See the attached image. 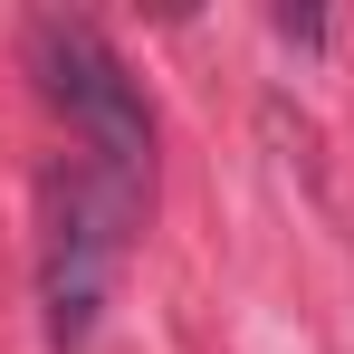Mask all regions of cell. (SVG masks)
<instances>
[{
  "label": "cell",
  "mask_w": 354,
  "mask_h": 354,
  "mask_svg": "<svg viewBox=\"0 0 354 354\" xmlns=\"http://www.w3.org/2000/svg\"><path fill=\"white\" fill-rule=\"evenodd\" d=\"M124 211L134 192L96 163H58L39 182V306H48V345H86L106 288L124 259Z\"/></svg>",
  "instance_id": "1"
},
{
  "label": "cell",
  "mask_w": 354,
  "mask_h": 354,
  "mask_svg": "<svg viewBox=\"0 0 354 354\" xmlns=\"http://www.w3.org/2000/svg\"><path fill=\"white\" fill-rule=\"evenodd\" d=\"M29 67H39V96L86 134L96 173H115L124 192H144L153 182V115H144V86L124 77V58L86 19H39L29 29Z\"/></svg>",
  "instance_id": "2"
}]
</instances>
